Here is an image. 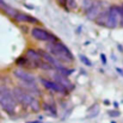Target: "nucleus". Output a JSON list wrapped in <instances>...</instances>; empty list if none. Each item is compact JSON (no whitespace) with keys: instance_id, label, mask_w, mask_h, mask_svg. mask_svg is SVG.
Returning a JSON list of instances; mask_svg holds the SVG:
<instances>
[{"instance_id":"nucleus-1","label":"nucleus","mask_w":123,"mask_h":123,"mask_svg":"<svg viewBox=\"0 0 123 123\" xmlns=\"http://www.w3.org/2000/svg\"><path fill=\"white\" fill-rule=\"evenodd\" d=\"M45 50H47L49 54H51L54 57H56V59H57L60 62H62L63 65L71 63V62L74 61V55L72 54L71 49H69L66 44H63L60 40L47 43Z\"/></svg>"},{"instance_id":"nucleus-2","label":"nucleus","mask_w":123,"mask_h":123,"mask_svg":"<svg viewBox=\"0 0 123 123\" xmlns=\"http://www.w3.org/2000/svg\"><path fill=\"white\" fill-rule=\"evenodd\" d=\"M18 103L14 98L12 88L8 85H1L0 87V108L8 115H14L17 112Z\"/></svg>"},{"instance_id":"nucleus-3","label":"nucleus","mask_w":123,"mask_h":123,"mask_svg":"<svg viewBox=\"0 0 123 123\" xmlns=\"http://www.w3.org/2000/svg\"><path fill=\"white\" fill-rule=\"evenodd\" d=\"M38 82H40V85L44 90H47L50 93H54V94H57V96H63V97L69 94L68 90H66L63 86H61L60 84L54 81L51 78H47V77L40 75L38 77Z\"/></svg>"},{"instance_id":"nucleus-4","label":"nucleus","mask_w":123,"mask_h":123,"mask_svg":"<svg viewBox=\"0 0 123 123\" xmlns=\"http://www.w3.org/2000/svg\"><path fill=\"white\" fill-rule=\"evenodd\" d=\"M12 92H13V94H14V98H16L17 103H18L20 106H23L24 109H29V110H30L31 105L34 104V102H35L36 98H37V97H35V96L28 93L26 91H24L23 88H20V87L17 86V85H14V86L12 87Z\"/></svg>"},{"instance_id":"nucleus-5","label":"nucleus","mask_w":123,"mask_h":123,"mask_svg":"<svg viewBox=\"0 0 123 123\" xmlns=\"http://www.w3.org/2000/svg\"><path fill=\"white\" fill-rule=\"evenodd\" d=\"M30 36L31 38H34L35 41L37 42H45V43H49V42H54L57 41L59 38L50 31L43 29L42 26H32L30 29Z\"/></svg>"},{"instance_id":"nucleus-6","label":"nucleus","mask_w":123,"mask_h":123,"mask_svg":"<svg viewBox=\"0 0 123 123\" xmlns=\"http://www.w3.org/2000/svg\"><path fill=\"white\" fill-rule=\"evenodd\" d=\"M11 75H12L17 81L40 84V82H38V77H37V75H35L31 71H28V69H24V68L14 67V68L11 71Z\"/></svg>"},{"instance_id":"nucleus-7","label":"nucleus","mask_w":123,"mask_h":123,"mask_svg":"<svg viewBox=\"0 0 123 123\" xmlns=\"http://www.w3.org/2000/svg\"><path fill=\"white\" fill-rule=\"evenodd\" d=\"M121 22V10L120 5H110L108 7V22L106 28L108 29H116L120 26Z\"/></svg>"},{"instance_id":"nucleus-8","label":"nucleus","mask_w":123,"mask_h":123,"mask_svg":"<svg viewBox=\"0 0 123 123\" xmlns=\"http://www.w3.org/2000/svg\"><path fill=\"white\" fill-rule=\"evenodd\" d=\"M104 5H108L105 1H103V0H96V2H94V5L85 13V17H86V19H88V20H91V22H94L96 20V18L104 11V10H106L109 6H104Z\"/></svg>"},{"instance_id":"nucleus-9","label":"nucleus","mask_w":123,"mask_h":123,"mask_svg":"<svg viewBox=\"0 0 123 123\" xmlns=\"http://www.w3.org/2000/svg\"><path fill=\"white\" fill-rule=\"evenodd\" d=\"M13 20H14L16 23H18V24L41 25V22H40L36 17H34V16H31V14H29V13L22 12V11H18V13L16 14V17L13 18Z\"/></svg>"},{"instance_id":"nucleus-10","label":"nucleus","mask_w":123,"mask_h":123,"mask_svg":"<svg viewBox=\"0 0 123 123\" xmlns=\"http://www.w3.org/2000/svg\"><path fill=\"white\" fill-rule=\"evenodd\" d=\"M49 78H51L54 81H56L57 84H60L61 86H63V87H65L66 90H68L69 92L74 90V84L71 81L69 77H66V75H63V74H61V73L54 71V72H51V74H50Z\"/></svg>"},{"instance_id":"nucleus-11","label":"nucleus","mask_w":123,"mask_h":123,"mask_svg":"<svg viewBox=\"0 0 123 123\" xmlns=\"http://www.w3.org/2000/svg\"><path fill=\"white\" fill-rule=\"evenodd\" d=\"M14 65L16 67H19V68H24V69H28V71H35V69H38V63L31 61L30 59H28L25 55H22V56H18L14 61Z\"/></svg>"},{"instance_id":"nucleus-12","label":"nucleus","mask_w":123,"mask_h":123,"mask_svg":"<svg viewBox=\"0 0 123 123\" xmlns=\"http://www.w3.org/2000/svg\"><path fill=\"white\" fill-rule=\"evenodd\" d=\"M17 86H19L20 88H23L24 91H26L28 93L35 96V97H40L42 93L40 84H34V82H23V81H17Z\"/></svg>"},{"instance_id":"nucleus-13","label":"nucleus","mask_w":123,"mask_h":123,"mask_svg":"<svg viewBox=\"0 0 123 123\" xmlns=\"http://www.w3.org/2000/svg\"><path fill=\"white\" fill-rule=\"evenodd\" d=\"M0 10L7 16V17H10L11 19H13L14 17H16V14L18 13V11L19 10H17V8H14L13 6H11V5H8V4H6L5 1L0 5Z\"/></svg>"},{"instance_id":"nucleus-14","label":"nucleus","mask_w":123,"mask_h":123,"mask_svg":"<svg viewBox=\"0 0 123 123\" xmlns=\"http://www.w3.org/2000/svg\"><path fill=\"white\" fill-rule=\"evenodd\" d=\"M24 55H25L28 59H30L31 61L36 62V63H38V62L42 60V56H41V54H40V51H38V49L29 48V49H26V50H25Z\"/></svg>"},{"instance_id":"nucleus-15","label":"nucleus","mask_w":123,"mask_h":123,"mask_svg":"<svg viewBox=\"0 0 123 123\" xmlns=\"http://www.w3.org/2000/svg\"><path fill=\"white\" fill-rule=\"evenodd\" d=\"M106 22H108V8L104 10L94 20V23L102 28H106Z\"/></svg>"},{"instance_id":"nucleus-16","label":"nucleus","mask_w":123,"mask_h":123,"mask_svg":"<svg viewBox=\"0 0 123 123\" xmlns=\"http://www.w3.org/2000/svg\"><path fill=\"white\" fill-rule=\"evenodd\" d=\"M42 109H43L47 114H50V115H53V116L56 115V106H55V104H54L53 102H49V100L43 102V103H42Z\"/></svg>"},{"instance_id":"nucleus-17","label":"nucleus","mask_w":123,"mask_h":123,"mask_svg":"<svg viewBox=\"0 0 123 123\" xmlns=\"http://www.w3.org/2000/svg\"><path fill=\"white\" fill-rule=\"evenodd\" d=\"M38 69H41L43 72H54V71H55L54 66H51L50 63H48V62L44 61V60H41V61L38 62Z\"/></svg>"},{"instance_id":"nucleus-18","label":"nucleus","mask_w":123,"mask_h":123,"mask_svg":"<svg viewBox=\"0 0 123 123\" xmlns=\"http://www.w3.org/2000/svg\"><path fill=\"white\" fill-rule=\"evenodd\" d=\"M96 0H81V4H80V8L84 13H86L93 5H94Z\"/></svg>"},{"instance_id":"nucleus-19","label":"nucleus","mask_w":123,"mask_h":123,"mask_svg":"<svg viewBox=\"0 0 123 123\" xmlns=\"http://www.w3.org/2000/svg\"><path fill=\"white\" fill-rule=\"evenodd\" d=\"M90 111H92V114H90L88 117H94V116H97V115L99 114V105H98V104H93V105L88 109V112H90Z\"/></svg>"},{"instance_id":"nucleus-20","label":"nucleus","mask_w":123,"mask_h":123,"mask_svg":"<svg viewBox=\"0 0 123 123\" xmlns=\"http://www.w3.org/2000/svg\"><path fill=\"white\" fill-rule=\"evenodd\" d=\"M78 4L77 0H67V10H77Z\"/></svg>"},{"instance_id":"nucleus-21","label":"nucleus","mask_w":123,"mask_h":123,"mask_svg":"<svg viewBox=\"0 0 123 123\" xmlns=\"http://www.w3.org/2000/svg\"><path fill=\"white\" fill-rule=\"evenodd\" d=\"M79 59H80V61H81L85 66H87V67H91V66H92L91 60H90V59H87L85 55H79Z\"/></svg>"},{"instance_id":"nucleus-22","label":"nucleus","mask_w":123,"mask_h":123,"mask_svg":"<svg viewBox=\"0 0 123 123\" xmlns=\"http://www.w3.org/2000/svg\"><path fill=\"white\" fill-rule=\"evenodd\" d=\"M109 115H110L111 117H118V116L121 115V112L117 111V110H112V111H109Z\"/></svg>"},{"instance_id":"nucleus-23","label":"nucleus","mask_w":123,"mask_h":123,"mask_svg":"<svg viewBox=\"0 0 123 123\" xmlns=\"http://www.w3.org/2000/svg\"><path fill=\"white\" fill-rule=\"evenodd\" d=\"M120 10H121V22H120V26H123V4L120 5Z\"/></svg>"},{"instance_id":"nucleus-24","label":"nucleus","mask_w":123,"mask_h":123,"mask_svg":"<svg viewBox=\"0 0 123 123\" xmlns=\"http://www.w3.org/2000/svg\"><path fill=\"white\" fill-rule=\"evenodd\" d=\"M100 60H102V63H103V65H106V63H108L106 57H105V55H104V54H100Z\"/></svg>"},{"instance_id":"nucleus-25","label":"nucleus","mask_w":123,"mask_h":123,"mask_svg":"<svg viewBox=\"0 0 123 123\" xmlns=\"http://www.w3.org/2000/svg\"><path fill=\"white\" fill-rule=\"evenodd\" d=\"M116 72H118V73H120V75H122V77H123V69H122V68L116 67Z\"/></svg>"},{"instance_id":"nucleus-26","label":"nucleus","mask_w":123,"mask_h":123,"mask_svg":"<svg viewBox=\"0 0 123 123\" xmlns=\"http://www.w3.org/2000/svg\"><path fill=\"white\" fill-rule=\"evenodd\" d=\"M2 78H4L2 74H0V85H2Z\"/></svg>"},{"instance_id":"nucleus-27","label":"nucleus","mask_w":123,"mask_h":123,"mask_svg":"<svg viewBox=\"0 0 123 123\" xmlns=\"http://www.w3.org/2000/svg\"><path fill=\"white\" fill-rule=\"evenodd\" d=\"M104 104H106V105H109V104H110V102H109V100L106 99V100H104Z\"/></svg>"},{"instance_id":"nucleus-28","label":"nucleus","mask_w":123,"mask_h":123,"mask_svg":"<svg viewBox=\"0 0 123 123\" xmlns=\"http://www.w3.org/2000/svg\"><path fill=\"white\" fill-rule=\"evenodd\" d=\"M2 2H4V0H0V5H1V4H2Z\"/></svg>"},{"instance_id":"nucleus-29","label":"nucleus","mask_w":123,"mask_h":123,"mask_svg":"<svg viewBox=\"0 0 123 123\" xmlns=\"http://www.w3.org/2000/svg\"><path fill=\"white\" fill-rule=\"evenodd\" d=\"M111 123H116V122H114V121H112V122H111Z\"/></svg>"},{"instance_id":"nucleus-30","label":"nucleus","mask_w":123,"mask_h":123,"mask_svg":"<svg viewBox=\"0 0 123 123\" xmlns=\"http://www.w3.org/2000/svg\"><path fill=\"white\" fill-rule=\"evenodd\" d=\"M0 111H1V108H0Z\"/></svg>"},{"instance_id":"nucleus-31","label":"nucleus","mask_w":123,"mask_h":123,"mask_svg":"<svg viewBox=\"0 0 123 123\" xmlns=\"http://www.w3.org/2000/svg\"><path fill=\"white\" fill-rule=\"evenodd\" d=\"M0 87H1V85H0Z\"/></svg>"}]
</instances>
